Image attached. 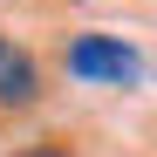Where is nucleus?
<instances>
[{
	"label": "nucleus",
	"mask_w": 157,
	"mask_h": 157,
	"mask_svg": "<svg viewBox=\"0 0 157 157\" xmlns=\"http://www.w3.org/2000/svg\"><path fill=\"white\" fill-rule=\"evenodd\" d=\"M7 48H14V41H7V34H0V62H7Z\"/></svg>",
	"instance_id": "nucleus-4"
},
{
	"label": "nucleus",
	"mask_w": 157,
	"mask_h": 157,
	"mask_svg": "<svg viewBox=\"0 0 157 157\" xmlns=\"http://www.w3.org/2000/svg\"><path fill=\"white\" fill-rule=\"evenodd\" d=\"M62 62H68L75 82H96V89H137L144 82V55L123 34H75Z\"/></svg>",
	"instance_id": "nucleus-1"
},
{
	"label": "nucleus",
	"mask_w": 157,
	"mask_h": 157,
	"mask_svg": "<svg viewBox=\"0 0 157 157\" xmlns=\"http://www.w3.org/2000/svg\"><path fill=\"white\" fill-rule=\"evenodd\" d=\"M41 89V68L34 55H21V48H7V62H0V109H28Z\"/></svg>",
	"instance_id": "nucleus-2"
},
{
	"label": "nucleus",
	"mask_w": 157,
	"mask_h": 157,
	"mask_svg": "<svg viewBox=\"0 0 157 157\" xmlns=\"http://www.w3.org/2000/svg\"><path fill=\"white\" fill-rule=\"evenodd\" d=\"M21 157H68V150H62V144H28Z\"/></svg>",
	"instance_id": "nucleus-3"
}]
</instances>
